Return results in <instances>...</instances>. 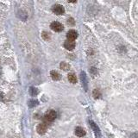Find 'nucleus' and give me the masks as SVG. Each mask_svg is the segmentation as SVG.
<instances>
[{"label":"nucleus","mask_w":138,"mask_h":138,"mask_svg":"<svg viewBox=\"0 0 138 138\" xmlns=\"http://www.w3.org/2000/svg\"><path fill=\"white\" fill-rule=\"evenodd\" d=\"M56 117H57L56 111H54V110H50V111H48V112L46 113L44 117H45V120L47 122H53L56 118Z\"/></svg>","instance_id":"f257e3e1"},{"label":"nucleus","mask_w":138,"mask_h":138,"mask_svg":"<svg viewBox=\"0 0 138 138\" xmlns=\"http://www.w3.org/2000/svg\"><path fill=\"white\" fill-rule=\"evenodd\" d=\"M52 11L56 15H63L65 13V9L62 5H54L52 7Z\"/></svg>","instance_id":"f03ea898"},{"label":"nucleus","mask_w":138,"mask_h":138,"mask_svg":"<svg viewBox=\"0 0 138 138\" xmlns=\"http://www.w3.org/2000/svg\"><path fill=\"white\" fill-rule=\"evenodd\" d=\"M50 28L55 32H60L64 29L63 25L60 23H59V22H53L51 25H50Z\"/></svg>","instance_id":"7ed1b4c3"},{"label":"nucleus","mask_w":138,"mask_h":138,"mask_svg":"<svg viewBox=\"0 0 138 138\" xmlns=\"http://www.w3.org/2000/svg\"><path fill=\"white\" fill-rule=\"evenodd\" d=\"M47 129H48V124L45 123H40V124H38L37 128H36V131L40 135H44L47 132Z\"/></svg>","instance_id":"20e7f679"},{"label":"nucleus","mask_w":138,"mask_h":138,"mask_svg":"<svg viewBox=\"0 0 138 138\" xmlns=\"http://www.w3.org/2000/svg\"><path fill=\"white\" fill-rule=\"evenodd\" d=\"M77 37H78V33L74 29L69 30L67 33H66V38H67L68 41H73V42H74V40H76Z\"/></svg>","instance_id":"39448f33"},{"label":"nucleus","mask_w":138,"mask_h":138,"mask_svg":"<svg viewBox=\"0 0 138 138\" xmlns=\"http://www.w3.org/2000/svg\"><path fill=\"white\" fill-rule=\"evenodd\" d=\"M64 47L66 49L69 50V51H72V50H74L75 48V42H73V41L66 40L64 43Z\"/></svg>","instance_id":"423d86ee"},{"label":"nucleus","mask_w":138,"mask_h":138,"mask_svg":"<svg viewBox=\"0 0 138 138\" xmlns=\"http://www.w3.org/2000/svg\"><path fill=\"white\" fill-rule=\"evenodd\" d=\"M75 134H76L77 136L82 137L84 135H86V130L81 127H77L75 128Z\"/></svg>","instance_id":"0eeeda50"},{"label":"nucleus","mask_w":138,"mask_h":138,"mask_svg":"<svg viewBox=\"0 0 138 138\" xmlns=\"http://www.w3.org/2000/svg\"><path fill=\"white\" fill-rule=\"evenodd\" d=\"M80 78L81 81H82V85L85 87V90L87 91V80H86V75L85 72H81L80 74Z\"/></svg>","instance_id":"6e6552de"},{"label":"nucleus","mask_w":138,"mask_h":138,"mask_svg":"<svg viewBox=\"0 0 138 138\" xmlns=\"http://www.w3.org/2000/svg\"><path fill=\"white\" fill-rule=\"evenodd\" d=\"M50 76L52 77V79L54 80H60V74H59L56 71H51L50 72Z\"/></svg>","instance_id":"1a4fd4ad"},{"label":"nucleus","mask_w":138,"mask_h":138,"mask_svg":"<svg viewBox=\"0 0 138 138\" xmlns=\"http://www.w3.org/2000/svg\"><path fill=\"white\" fill-rule=\"evenodd\" d=\"M90 123H91V125H92V129H94V132H95V134H96V135L99 138L100 137V130H99L98 127L97 126V124H95L92 121H90Z\"/></svg>","instance_id":"9d476101"},{"label":"nucleus","mask_w":138,"mask_h":138,"mask_svg":"<svg viewBox=\"0 0 138 138\" xmlns=\"http://www.w3.org/2000/svg\"><path fill=\"white\" fill-rule=\"evenodd\" d=\"M68 80L70 81L72 84H76V83H77L76 75L74 74H68Z\"/></svg>","instance_id":"9b49d317"},{"label":"nucleus","mask_w":138,"mask_h":138,"mask_svg":"<svg viewBox=\"0 0 138 138\" xmlns=\"http://www.w3.org/2000/svg\"><path fill=\"white\" fill-rule=\"evenodd\" d=\"M60 68L63 69L64 71H67L70 69V65H69L68 63H66V62H65V61H62L61 63H60Z\"/></svg>","instance_id":"f8f14e48"},{"label":"nucleus","mask_w":138,"mask_h":138,"mask_svg":"<svg viewBox=\"0 0 138 138\" xmlns=\"http://www.w3.org/2000/svg\"><path fill=\"white\" fill-rule=\"evenodd\" d=\"M92 95H93V97H94V98H99L101 97V93L98 89H95V90L93 91Z\"/></svg>","instance_id":"ddd939ff"},{"label":"nucleus","mask_w":138,"mask_h":138,"mask_svg":"<svg viewBox=\"0 0 138 138\" xmlns=\"http://www.w3.org/2000/svg\"><path fill=\"white\" fill-rule=\"evenodd\" d=\"M29 92H30V95H31V96H36L38 93V91H37V89L34 88V87H30Z\"/></svg>","instance_id":"4468645a"},{"label":"nucleus","mask_w":138,"mask_h":138,"mask_svg":"<svg viewBox=\"0 0 138 138\" xmlns=\"http://www.w3.org/2000/svg\"><path fill=\"white\" fill-rule=\"evenodd\" d=\"M38 105V101L34 100V99H32V100H29V107H34L36 105Z\"/></svg>","instance_id":"2eb2a0df"},{"label":"nucleus","mask_w":138,"mask_h":138,"mask_svg":"<svg viewBox=\"0 0 138 138\" xmlns=\"http://www.w3.org/2000/svg\"><path fill=\"white\" fill-rule=\"evenodd\" d=\"M42 36L43 37V39H45V40H48L49 39V34L48 33H47V32H43L42 34Z\"/></svg>","instance_id":"dca6fc26"},{"label":"nucleus","mask_w":138,"mask_h":138,"mask_svg":"<svg viewBox=\"0 0 138 138\" xmlns=\"http://www.w3.org/2000/svg\"><path fill=\"white\" fill-rule=\"evenodd\" d=\"M67 23L70 24V25H74V18H69V19L67 20Z\"/></svg>","instance_id":"f3484780"}]
</instances>
